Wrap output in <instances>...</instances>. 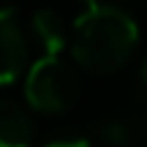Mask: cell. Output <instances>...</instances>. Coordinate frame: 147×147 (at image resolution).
<instances>
[{"mask_svg": "<svg viewBox=\"0 0 147 147\" xmlns=\"http://www.w3.org/2000/svg\"><path fill=\"white\" fill-rule=\"evenodd\" d=\"M139 44V27L131 14L112 3L87 5L74 22L71 52L74 60L90 74H115L128 63Z\"/></svg>", "mask_w": 147, "mask_h": 147, "instance_id": "6da1fadb", "label": "cell"}, {"mask_svg": "<svg viewBox=\"0 0 147 147\" xmlns=\"http://www.w3.org/2000/svg\"><path fill=\"white\" fill-rule=\"evenodd\" d=\"M27 104L47 115H60L76 104L79 76L60 55H44L30 65L25 79Z\"/></svg>", "mask_w": 147, "mask_h": 147, "instance_id": "7a4b0ae2", "label": "cell"}, {"mask_svg": "<svg viewBox=\"0 0 147 147\" xmlns=\"http://www.w3.org/2000/svg\"><path fill=\"white\" fill-rule=\"evenodd\" d=\"M27 65V41L14 8H0V84H11Z\"/></svg>", "mask_w": 147, "mask_h": 147, "instance_id": "3957f363", "label": "cell"}, {"mask_svg": "<svg viewBox=\"0 0 147 147\" xmlns=\"http://www.w3.org/2000/svg\"><path fill=\"white\" fill-rule=\"evenodd\" d=\"M36 125L16 101L0 98V147H33Z\"/></svg>", "mask_w": 147, "mask_h": 147, "instance_id": "277c9868", "label": "cell"}, {"mask_svg": "<svg viewBox=\"0 0 147 147\" xmlns=\"http://www.w3.org/2000/svg\"><path fill=\"white\" fill-rule=\"evenodd\" d=\"M33 33H36L38 44H41L44 55H60L68 44V33L65 25L52 8H41L33 16Z\"/></svg>", "mask_w": 147, "mask_h": 147, "instance_id": "5b68a950", "label": "cell"}, {"mask_svg": "<svg viewBox=\"0 0 147 147\" xmlns=\"http://www.w3.org/2000/svg\"><path fill=\"white\" fill-rule=\"evenodd\" d=\"M44 147H90V142L84 136H79V134H57Z\"/></svg>", "mask_w": 147, "mask_h": 147, "instance_id": "8992f818", "label": "cell"}, {"mask_svg": "<svg viewBox=\"0 0 147 147\" xmlns=\"http://www.w3.org/2000/svg\"><path fill=\"white\" fill-rule=\"evenodd\" d=\"M84 5H98V3H106V0H82Z\"/></svg>", "mask_w": 147, "mask_h": 147, "instance_id": "52a82bcc", "label": "cell"}, {"mask_svg": "<svg viewBox=\"0 0 147 147\" xmlns=\"http://www.w3.org/2000/svg\"><path fill=\"white\" fill-rule=\"evenodd\" d=\"M142 79H144V87H147V63H144V74H142Z\"/></svg>", "mask_w": 147, "mask_h": 147, "instance_id": "ba28073f", "label": "cell"}]
</instances>
